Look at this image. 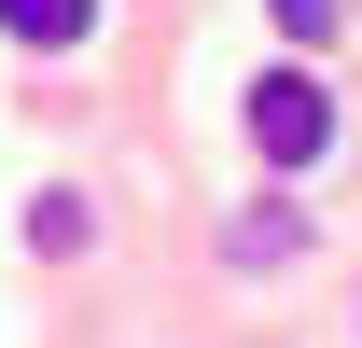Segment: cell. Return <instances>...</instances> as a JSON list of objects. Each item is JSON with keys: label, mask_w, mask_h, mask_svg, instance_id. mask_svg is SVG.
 Returning a JSON list of instances; mask_svg holds the SVG:
<instances>
[{"label": "cell", "mask_w": 362, "mask_h": 348, "mask_svg": "<svg viewBox=\"0 0 362 348\" xmlns=\"http://www.w3.org/2000/svg\"><path fill=\"white\" fill-rule=\"evenodd\" d=\"M251 153H265V168H320V153H334V84H320V70H265V84H251Z\"/></svg>", "instance_id": "1"}, {"label": "cell", "mask_w": 362, "mask_h": 348, "mask_svg": "<svg viewBox=\"0 0 362 348\" xmlns=\"http://www.w3.org/2000/svg\"><path fill=\"white\" fill-rule=\"evenodd\" d=\"M0 28H14L28 56H70V42L98 28V0H0Z\"/></svg>", "instance_id": "2"}, {"label": "cell", "mask_w": 362, "mask_h": 348, "mask_svg": "<svg viewBox=\"0 0 362 348\" xmlns=\"http://www.w3.org/2000/svg\"><path fill=\"white\" fill-rule=\"evenodd\" d=\"M28 251H84V195H28Z\"/></svg>", "instance_id": "3"}, {"label": "cell", "mask_w": 362, "mask_h": 348, "mask_svg": "<svg viewBox=\"0 0 362 348\" xmlns=\"http://www.w3.org/2000/svg\"><path fill=\"white\" fill-rule=\"evenodd\" d=\"M279 28H293V42H307V28H334V0H279Z\"/></svg>", "instance_id": "4"}]
</instances>
